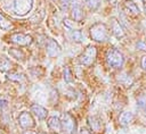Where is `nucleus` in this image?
I'll list each match as a JSON object with an SVG mask.
<instances>
[{"instance_id": "29", "label": "nucleus", "mask_w": 146, "mask_h": 134, "mask_svg": "<svg viewBox=\"0 0 146 134\" xmlns=\"http://www.w3.org/2000/svg\"><path fill=\"white\" fill-rule=\"evenodd\" d=\"M79 134H91V133H90L88 129H86V128H82V129L80 131V133H79Z\"/></svg>"}, {"instance_id": "22", "label": "nucleus", "mask_w": 146, "mask_h": 134, "mask_svg": "<svg viewBox=\"0 0 146 134\" xmlns=\"http://www.w3.org/2000/svg\"><path fill=\"white\" fill-rule=\"evenodd\" d=\"M0 26H1L2 30H8V28H10V26H11L10 22H8V20L6 19V17H5L3 15H1V12H0Z\"/></svg>"}, {"instance_id": "31", "label": "nucleus", "mask_w": 146, "mask_h": 134, "mask_svg": "<svg viewBox=\"0 0 146 134\" xmlns=\"http://www.w3.org/2000/svg\"><path fill=\"white\" fill-rule=\"evenodd\" d=\"M108 1H110L111 3H115V2H116V0H108Z\"/></svg>"}, {"instance_id": "11", "label": "nucleus", "mask_w": 146, "mask_h": 134, "mask_svg": "<svg viewBox=\"0 0 146 134\" xmlns=\"http://www.w3.org/2000/svg\"><path fill=\"white\" fill-rule=\"evenodd\" d=\"M111 30H112V33L113 35L116 37V39H122L124 35H125V32L121 25L120 22H117L115 18H112V24H111Z\"/></svg>"}, {"instance_id": "16", "label": "nucleus", "mask_w": 146, "mask_h": 134, "mask_svg": "<svg viewBox=\"0 0 146 134\" xmlns=\"http://www.w3.org/2000/svg\"><path fill=\"white\" fill-rule=\"evenodd\" d=\"M68 36L73 42H76V43H81L83 41V35L79 30H70Z\"/></svg>"}, {"instance_id": "4", "label": "nucleus", "mask_w": 146, "mask_h": 134, "mask_svg": "<svg viewBox=\"0 0 146 134\" xmlns=\"http://www.w3.org/2000/svg\"><path fill=\"white\" fill-rule=\"evenodd\" d=\"M60 125H62V132L64 134H74L75 133L76 122H75V118L70 112H65L62 116Z\"/></svg>"}, {"instance_id": "33", "label": "nucleus", "mask_w": 146, "mask_h": 134, "mask_svg": "<svg viewBox=\"0 0 146 134\" xmlns=\"http://www.w3.org/2000/svg\"><path fill=\"white\" fill-rule=\"evenodd\" d=\"M145 112H146V107H145Z\"/></svg>"}, {"instance_id": "14", "label": "nucleus", "mask_w": 146, "mask_h": 134, "mask_svg": "<svg viewBox=\"0 0 146 134\" xmlns=\"http://www.w3.org/2000/svg\"><path fill=\"white\" fill-rule=\"evenodd\" d=\"M8 53L11 58L18 60V61H24L25 60V53L22 49L19 48H9L8 49Z\"/></svg>"}, {"instance_id": "24", "label": "nucleus", "mask_w": 146, "mask_h": 134, "mask_svg": "<svg viewBox=\"0 0 146 134\" xmlns=\"http://www.w3.org/2000/svg\"><path fill=\"white\" fill-rule=\"evenodd\" d=\"M30 72L32 74V76H34V77H40L43 74V69H41L40 67H33L30 69Z\"/></svg>"}, {"instance_id": "21", "label": "nucleus", "mask_w": 146, "mask_h": 134, "mask_svg": "<svg viewBox=\"0 0 146 134\" xmlns=\"http://www.w3.org/2000/svg\"><path fill=\"white\" fill-rule=\"evenodd\" d=\"M57 101H58V92H57V90L52 89L49 93V102L51 104H55Z\"/></svg>"}, {"instance_id": "25", "label": "nucleus", "mask_w": 146, "mask_h": 134, "mask_svg": "<svg viewBox=\"0 0 146 134\" xmlns=\"http://www.w3.org/2000/svg\"><path fill=\"white\" fill-rule=\"evenodd\" d=\"M59 6L63 10H66L71 6V0H59Z\"/></svg>"}, {"instance_id": "23", "label": "nucleus", "mask_w": 146, "mask_h": 134, "mask_svg": "<svg viewBox=\"0 0 146 134\" xmlns=\"http://www.w3.org/2000/svg\"><path fill=\"white\" fill-rule=\"evenodd\" d=\"M8 78L15 82H23L24 81V75L23 74H17V73H13L8 75Z\"/></svg>"}, {"instance_id": "32", "label": "nucleus", "mask_w": 146, "mask_h": 134, "mask_svg": "<svg viewBox=\"0 0 146 134\" xmlns=\"http://www.w3.org/2000/svg\"><path fill=\"white\" fill-rule=\"evenodd\" d=\"M144 9H145V11H146V3L144 5Z\"/></svg>"}, {"instance_id": "27", "label": "nucleus", "mask_w": 146, "mask_h": 134, "mask_svg": "<svg viewBox=\"0 0 146 134\" xmlns=\"http://www.w3.org/2000/svg\"><path fill=\"white\" fill-rule=\"evenodd\" d=\"M140 65H141V68L146 72V55L141 57V61H140Z\"/></svg>"}, {"instance_id": "8", "label": "nucleus", "mask_w": 146, "mask_h": 134, "mask_svg": "<svg viewBox=\"0 0 146 134\" xmlns=\"http://www.w3.org/2000/svg\"><path fill=\"white\" fill-rule=\"evenodd\" d=\"M84 12L82 9V0H71V17L74 22H81Z\"/></svg>"}, {"instance_id": "2", "label": "nucleus", "mask_w": 146, "mask_h": 134, "mask_svg": "<svg viewBox=\"0 0 146 134\" xmlns=\"http://www.w3.org/2000/svg\"><path fill=\"white\" fill-rule=\"evenodd\" d=\"M106 62L112 68H120L124 62V57L117 49H110L106 53Z\"/></svg>"}, {"instance_id": "7", "label": "nucleus", "mask_w": 146, "mask_h": 134, "mask_svg": "<svg viewBox=\"0 0 146 134\" xmlns=\"http://www.w3.org/2000/svg\"><path fill=\"white\" fill-rule=\"evenodd\" d=\"M17 122H18V125L24 129H30V128L35 126V122H34V118H33V115L31 111L30 112L29 111H22L18 115Z\"/></svg>"}, {"instance_id": "26", "label": "nucleus", "mask_w": 146, "mask_h": 134, "mask_svg": "<svg viewBox=\"0 0 146 134\" xmlns=\"http://www.w3.org/2000/svg\"><path fill=\"white\" fill-rule=\"evenodd\" d=\"M7 104H8V101L6 99H3V98H0V112L7 107Z\"/></svg>"}, {"instance_id": "12", "label": "nucleus", "mask_w": 146, "mask_h": 134, "mask_svg": "<svg viewBox=\"0 0 146 134\" xmlns=\"http://www.w3.org/2000/svg\"><path fill=\"white\" fill-rule=\"evenodd\" d=\"M47 125L50 131L52 132H59L62 131V125H60V119L57 116H50L47 119Z\"/></svg>"}, {"instance_id": "3", "label": "nucleus", "mask_w": 146, "mask_h": 134, "mask_svg": "<svg viewBox=\"0 0 146 134\" xmlns=\"http://www.w3.org/2000/svg\"><path fill=\"white\" fill-rule=\"evenodd\" d=\"M97 57V49L94 45H88L83 52L78 57V60L83 66H91Z\"/></svg>"}, {"instance_id": "15", "label": "nucleus", "mask_w": 146, "mask_h": 134, "mask_svg": "<svg viewBox=\"0 0 146 134\" xmlns=\"http://www.w3.org/2000/svg\"><path fill=\"white\" fill-rule=\"evenodd\" d=\"M132 120H133V115L130 111H124L119 117V123L122 126H128Z\"/></svg>"}, {"instance_id": "30", "label": "nucleus", "mask_w": 146, "mask_h": 134, "mask_svg": "<svg viewBox=\"0 0 146 134\" xmlns=\"http://www.w3.org/2000/svg\"><path fill=\"white\" fill-rule=\"evenodd\" d=\"M23 134H38V133H35L34 131H25Z\"/></svg>"}, {"instance_id": "20", "label": "nucleus", "mask_w": 146, "mask_h": 134, "mask_svg": "<svg viewBox=\"0 0 146 134\" xmlns=\"http://www.w3.org/2000/svg\"><path fill=\"white\" fill-rule=\"evenodd\" d=\"M64 81L66 83H72L73 82V75H72V72L68 67L64 68Z\"/></svg>"}, {"instance_id": "5", "label": "nucleus", "mask_w": 146, "mask_h": 134, "mask_svg": "<svg viewBox=\"0 0 146 134\" xmlns=\"http://www.w3.org/2000/svg\"><path fill=\"white\" fill-rule=\"evenodd\" d=\"M7 41L19 45V47H27L31 45L33 42V37L30 34H24V33H13L7 37Z\"/></svg>"}, {"instance_id": "18", "label": "nucleus", "mask_w": 146, "mask_h": 134, "mask_svg": "<svg viewBox=\"0 0 146 134\" xmlns=\"http://www.w3.org/2000/svg\"><path fill=\"white\" fill-rule=\"evenodd\" d=\"M11 67V61L6 57H0V72L5 73Z\"/></svg>"}, {"instance_id": "9", "label": "nucleus", "mask_w": 146, "mask_h": 134, "mask_svg": "<svg viewBox=\"0 0 146 134\" xmlns=\"http://www.w3.org/2000/svg\"><path fill=\"white\" fill-rule=\"evenodd\" d=\"M46 51H47V55L50 57V58H55L57 56L60 55L62 52V49H60V45L52 39H49L47 44H46Z\"/></svg>"}, {"instance_id": "10", "label": "nucleus", "mask_w": 146, "mask_h": 134, "mask_svg": "<svg viewBox=\"0 0 146 134\" xmlns=\"http://www.w3.org/2000/svg\"><path fill=\"white\" fill-rule=\"evenodd\" d=\"M30 111H31L32 115H33L34 117H36L39 120H44V119H47V117H48V110H47L44 107H42L41 104H38V103L31 104Z\"/></svg>"}, {"instance_id": "1", "label": "nucleus", "mask_w": 146, "mask_h": 134, "mask_svg": "<svg viewBox=\"0 0 146 134\" xmlns=\"http://www.w3.org/2000/svg\"><path fill=\"white\" fill-rule=\"evenodd\" d=\"M89 34H90L91 40H94L95 42L106 41L107 36H108V30H107L106 24H104L102 22L94 24L89 30Z\"/></svg>"}, {"instance_id": "17", "label": "nucleus", "mask_w": 146, "mask_h": 134, "mask_svg": "<svg viewBox=\"0 0 146 134\" xmlns=\"http://www.w3.org/2000/svg\"><path fill=\"white\" fill-rule=\"evenodd\" d=\"M124 6L125 8L129 10V12L133 14V15H138L139 14V9H138V6L132 1V0H127L124 2Z\"/></svg>"}, {"instance_id": "13", "label": "nucleus", "mask_w": 146, "mask_h": 134, "mask_svg": "<svg viewBox=\"0 0 146 134\" xmlns=\"http://www.w3.org/2000/svg\"><path fill=\"white\" fill-rule=\"evenodd\" d=\"M88 124L90 126V128L95 132H99L103 127V123H102V119L97 116H89L88 117Z\"/></svg>"}, {"instance_id": "6", "label": "nucleus", "mask_w": 146, "mask_h": 134, "mask_svg": "<svg viewBox=\"0 0 146 134\" xmlns=\"http://www.w3.org/2000/svg\"><path fill=\"white\" fill-rule=\"evenodd\" d=\"M33 7V0H14L13 9L18 15H25L31 11Z\"/></svg>"}, {"instance_id": "28", "label": "nucleus", "mask_w": 146, "mask_h": 134, "mask_svg": "<svg viewBox=\"0 0 146 134\" xmlns=\"http://www.w3.org/2000/svg\"><path fill=\"white\" fill-rule=\"evenodd\" d=\"M137 48L140 49V50H146V44L143 43V42H138L137 43Z\"/></svg>"}, {"instance_id": "19", "label": "nucleus", "mask_w": 146, "mask_h": 134, "mask_svg": "<svg viewBox=\"0 0 146 134\" xmlns=\"http://www.w3.org/2000/svg\"><path fill=\"white\" fill-rule=\"evenodd\" d=\"M84 3L90 10H97L100 6V0H84Z\"/></svg>"}]
</instances>
